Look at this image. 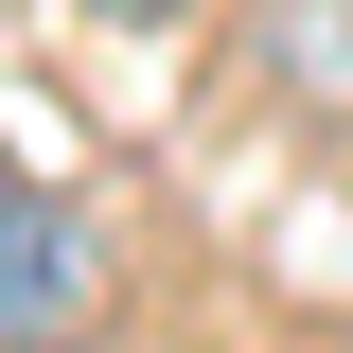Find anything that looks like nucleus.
Returning a JSON list of instances; mask_svg holds the SVG:
<instances>
[{"instance_id":"obj_1","label":"nucleus","mask_w":353,"mask_h":353,"mask_svg":"<svg viewBox=\"0 0 353 353\" xmlns=\"http://www.w3.org/2000/svg\"><path fill=\"white\" fill-rule=\"evenodd\" d=\"M71 301H88V212L36 194V176H0V353L71 336Z\"/></svg>"},{"instance_id":"obj_2","label":"nucleus","mask_w":353,"mask_h":353,"mask_svg":"<svg viewBox=\"0 0 353 353\" xmlns=\"http://www.w3.org/2000/svg\"><path fill=\"white\" fill-rule=\"evenodd\" d=\"M88 18H124V36H159V18H194V0H88Z\"/></svg>"},{"instance_id":"obj_3","label":"nucleus","mask_w":353,"mask_h":353,"mask_svg":"<svg viewBox=\"0 0 353 353\" xmlns=\"http://www.w3.org/2000/svg\"><path fill=\"white\" fill-rule=\"evenodd\" d=\"M36 353H71V336H36Z\"/></svg>"}]
</instances>
